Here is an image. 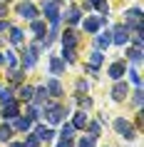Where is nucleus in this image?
I'll return each mask as SVG.
<instances>
[{"instance_id": "1", "label": "nucleus", "mask_w": 144, "mask_h": 147, "mask_svg": "<svg viewBox=\"0 0 144 147\" xmlns=\"http://www.w3.org/2000/svg\"><path fill=\"white\" fill-rule=\"evenodd\" d=\"M42 10H45V18H50L52 23L60 20V0H42Z\"/></svg>"}, {"instance_id": "2", "label": "nucleus", "mask_w": 144, "mask_h": 147, "mask_svg": "<svg viewBox=\"0 0 144 147\" xmlns=\"http://www.w3.org/2000/svg\"><path fill=\"white\" fill-rule=\"evenodd\" d=\"M114 127H117V132H119V135H122L124 140H132V137L137 135V132H134V127H132V125H129L127 120H122V117L117 120V122H114Z\"/></svg>"}, {"instance_id": "3", "label": "nucleus", "mask_w": 144, "mask_h": 147, "mask_svg": "<svg viewBox=\"0 0 144 147\" xmlns=\"http://www.w3.org/2000/svg\"><path fill=\"white\" fill-rule=\"evenodd\" d=\"M17 15L25 18V20H35L38 10H35V5H30V3H20V5H17Z\"/></svg>"}, {"instance_id": "4", "label": "nucleus", "mask_w": 144, "mask_h": 147, "mask_svg": "<svg viewBox=\"0 0 144 147\" xmlns=\"http://www.w3.org/2000/svg\"><path fill=\"white\" fill-rule=\"evenodd\" d=\"M104 23H107L104 15L92 18V20H84V30H87V32H97V28H99V25H104Z\"/></svg>"}, {"instance_id": "5", "label": "nucleus", "mask_w": 144, "mask_h": 147, "mask_svg": "<svg viewBox=\"0 0 144 147\" xmlns=\"http://www.w3.org/2000/svg\"><path fill=\"white\" fill-rule=\"evenodd\" d=\"M47 117H50V122H60L62 117H65V107L50 105V107H47Z\"/></svg>"}, {"instance_id": "6", "label": "nucleus", "mask_w": 144, "mask_h": 147, "mask_svg": "<svg viewBox=\"0 0 144 147\" xmlns=\"http://www.w3.org/2000/svg\"><path fill=\"white\" fill-rule=\"evenodd\" d=\"M127 28H124V25H119V28H114V42H117V45H124V42H127V38H129V35H127Z\"/></svg>"}, {"instance_id": "7", "label": "nucleus", "mask_w": 144, "mask_h": 147, "mask_svg": "<svg viewBox=\"0 0 144 147\" xmlns=\"http://www.w3.org/2000/svg\"><path fill=\"white\" fill-rule=\"evenodd\" d=\"M35 135H38V140H42V142H50V140L55 137L52 127H38V130H35Z\"/></svg>"}, {"instance_id": "8", "label": "nucleus", "mask_w": 144, "mask_h": 147, "mask_svg": "<svg viewBox=\"0 0 144 147\" xmlns=\"http://www.w3.org/2000/svg\"><path fill=\"white\" fill-rule=\"evenodd\" d=\"M99 65H102V53H99V50H94V53L90 55V67H87V70H90V72H97Z\"/></svg>"}, {"instance_id": "9", "label": "nucleus", "mask_w": 144, "mask_h": 147, "mask_svg": "<svg viewBox=\"0 0 144 147\" xmlns=\"http://www.w3.org/2000/svg\"><path fill=\"white\" fill-rule=\"evenodd\" d=\"M3 117H5V120H8V117H10V120H13V117H17V105H15L13 100L5 102V107H3Z\"/></svg>"}, {"instance_id": "10", "label": "nucleus", "mask_w": 144, "mask_h": 147, "mask_svg": "<svg viewBox=\"0 0 144 147\" xmlns=\"http://www.w3.org/2000/svg\"><path fill=\"white\" fill-rule=\"evenodd\" d=\"M124 70H127V67H124V62H114L112 67H109V78H114V80H119L122 75H124Z\"/></svg>"}, {"instance_id": "11", "label": "nucleus", "mask_w": 144, "mask_h": 147, "mask_svg": "<svg viewBox=\"0 0 144 147\" xmlns=\"http://www.w3.org/2000/svg\"><path fill=\"white\" fill-rule=\"evenodd\" d=\"M23 65L25 67H32V65H35V47H30V50L23 53Z\"/></svg>"}, {"instance_id": "12", "label": "nucleus", "mask_w": 144, "mask_h": 147, "mask_svg": "<svg viewBox=\"0 0 144 147\" xmlns=\"http://www.w3.org/2000/svg\"><path fill=\"white\" fill-rule=\"evenodd\" d=\"M124 95H127V85H124V82L114 85V90H112V97H114V100H124Z\"/></svg>"}, {"instance_id": "13", "label": "nucleus", "mask_w": 144, "mask_h": 147, "mask_svg": "<svg viewBox=\"0 0 144 147\" xmlns=\"http://www.w3.org/2000/svg\"><path fill=\"white\" fill-rule=\"evenodd\" d=\"M92 5H94L99 13H104V15H107V10H109V5H107L104 0H87V8H92Z\"/></svg>"}, {"instance_id": "14", "label": "nucleus", "mask_w": 144, "mask_h": 147, "mask_svg": "<svg viewBox=\"0 0 144 147\" xmlns=\"http://www.w3.org/2000/svg\"><path fill=\"white\" fill-rule=\"evenodd\" d=\"M32 95H35V90H32V87H27V85L20 87V97H23L25 102H30V100H32Z\"/></svg>"}, {"instance_id": "15", "label": "nucleus", "mask_w": 144, "mask_h": 147, "mask_svg": "<svg viewBox=\"0 0 144 147\" xmlns=\"http://www.w3.org/2000/svg\"><path fill=\"white\" fill-rule=\"evenodd\" d=\"M72 127H87V115L84 112H77L75 115V125Z\"/></svg>"}, {"instance_id": "16", "label": "nucleus", "mask_w": 144, "mask_h": 147, "mask_svg": "<svg viewBox=\"0 0 144 147\" xmlns=\"http://www.w3.org/2000/svg\"><path fill=\"white\" fill-rule=\"evenodd\" d=\"M47 90H50L52 95H62V87H60L57 80H50V82H47Z\"/></svg>"}, {"instance_id": "17", "label": "nucleus", "mask_w": 144, "mask_h": 147, "mask_svg": "<svg viewBox=\"0 0 144 147\" xmlns=\"http://www.w3.org/2000/svg\"><path fill=\"white\" fill-rule=\"evenodd\" d=\"M62 40H65V47H75V42H77V40H75V32H72V30L65 32V38H62Z\"/></svg>"}, {"instance_id": "18", "label": "nucleus", "mask_w": 144, "mask_h": 147, "mask_svg": "<svg viewBox=\"0 0 144 147\" xmlns=\"http://www.w3.org/2000/svg\"><path fill=\"white\" fill-rule=\"evenodd\" d=\"M50 67H52V75H62V62L57 60V57L50 60Z\"/></svg>"}, {"instance_id": "19", "label": "nucleus", "mask_w": 144, "mask_h": 147, "mask_svg": "<svg viewBox=\"0 0 144 147\" xmlns=\"http://www.w3.org/2000/svg\"><path fill=\"white\" fill-rule=\"evenodd\" d=\"M10 40H13L15 45H17V42H23V32L17 30V28H10Z\"/></svg>"}, {"instance_id": "20", "label": "nucleus", "mask_w": 144, "mask_h": 147, "mask_svg": "<svg viewBox=\"0 0 144 147\" xmlns=\"http://www.w3.org/2000/svg\"><path fill=\"white\" fill-rule=\"evenodd\" d=\"M70 23H80V18H82V13H80V10L77 8H70Z\"/></svg>"}, {"instance_id": "21", "label": "nucleus", "mask_w": 144, "mask_h": 147, "mask_svg": "<svg viewBox=\"0 0 144 147\" xmlns=\"http://www.w3.org/2000/svg\"><path fill=\"white\" fill-rule=\"evenodd\" d=\"M45 23H32V32H35V35H45Z\"/></svg>"}, {"instance_id": "22", "label": "nucleus", "mask_w": 144, "mask_h": 147, "mask_svg": "<svg viewBox=\"0 0 144 147\" xmlns=\"http://www.w3.org/2000/svg\"><path fill=\"white\" fill-rule=\"evenodd\" d=\"M109 42H112V38H109V32H107V35H99V38H97V45H99V47H107Z\"/></svg>"}, {"instance_id": "23", "label": "nucleus", "mask_w": 144, "mask_h": 147, "mask_svg": "<svg viewBox=\"0 0 144 147\" xmlns=\"http://www.w3.org/2000/svg\"><path fill=\"white\" fill-rule=\"evenodd\" d=\"M80 147H94V135H90V137H82V140H80Z\"/></svg>"}, {"instance_id": "24", "label": "nucleus", "mask_w": 144, "mask_h": 147, "mask_svg": "<svg viewBox=\"0 0 144 147\" xmlns=\"http://www.w3.org/2000/svg\"><path fill=\"white\" fill-rule=\"evenodd\" d=\"M62 55H65V60H67V62H75V47H65V53H62Z\"/></svg>"}, {"instance_id": "25", "label": "nucleus", "mask_w": 144, "mask_h": 147, "mask_svg": "<svg viewBox=\"0 0 144 147\" xmlns=\"http://www.w3.org/2000/svg\"><path fill=\"white\" fill-rule=\"evenodd\" d=\"M30 122H32V120L23 117V120H17V122H15V127H17V130H27V127H30Z\"/></svg>"}, {"instance_id": "26", "label": "nucleus", "mask_w": 144, "mask_h": 147, "mask_svg": "<svg viewBox=\"0 0 144 147\" xmlns=\"http://www.w3.org/2000/svg\"><path fill=\"white\" fill-rule=\"evenodd\" d=\"M45 97H47V90H45V87H40L38 92L32 95V100H38V102H42V100H45Z\"/></svg>"}, {"instance_id": "27", "label": "nucleus", "mask_w": 144, "mask_h": 147, "mask_svg": "<svg viewBox=\"0 0 144 147\" xmlns=\"http://www.w3.org/2000/svg\"><path fill=\"white\" fill-rule=\"evenodd\" d=\"M72 132H75V127H72V125H65V127H62V140L72 137Z\"/></svg>"}, {"instance_id": "28", "label": "nucleus", "mask_w": 144, "mask_h": 147, "mask_svg": "<svg viewBox=\"0 0 144 147\" xmlns=\"http://www.w3.org/2000/svg\"><path fill=\"white\" fill-rule=\"evenodd\" d=\"M129 57H132L134 62H139V60H142V50H139V47H134V50H129Z\"/></svg>"}, {"instance_id": "29", "label": "nucleus", "mask_w": 144, "mask_h": 147, "mask_svg": "<svg viewBox=\"0 0 144 147\" xmlns=\"http://www.w3.org/2000/svg\"><path fill=\"white\" fill-rule=\"evenodd\" d=\"M13 137V130L10 127H0V140H10Z\"/></svg>"}, {"instance_id": "30", "label": "nucleus", "mask_w": 144, "mask_h": 147, "mask_svg": "<svg viewBox=\"0 0 144 147\" xmlns=\"http://www.w3.org/2000/svg\"><path fill=\"white\" fill-rule=\"evenodd\" d=\"M3 62H8L10 67H15V53H8L5 57H3Z\"/></svg>"}, {"instance_id": "31", "label": "nucleus", "mask_w": 144, "mask_h": 147, "mask_svg": "<svg viewBox=\"0 0 144 147\" xmlns=\"http://www.w3.org/2000/svg\"><path fill=\"white\" fill-rule=\"evenodd\" d=\"M0 100H3V102H10V100H13V92H10V90H0Z\"/></svg>"}, {"instance_id": "32", "label": "nucleus", "mask_w": 144, "mask_h": 147, "mask_svg": "<svg viewBox=\"0 0 144 147\" xmlns=\"http://www.w3.org/2000/svg\"><path fill=\"white\" fill-rule=\"evenodd\" d=\"M129 75H132V82H134V85H142V75H139L137 70H132Z\"/></svg>"}, {"instance_id": "33", "label": "nucleus", "mask_w": 144, "mask_h": 147, "mask_svg": "<svg viewBox=\"0 0 144 147\" xmlns=\"http://www.w3.org/2000/svg\"><path fill=\"white\" fill-rule=\"evenodd\" d=\"M10 80L20 82V80H23V72H20V70H13V72H10Z\"/></svg>"}, {"instance_id": "34", "label": "nucleus", "mask_w": 144, "mask_h": 147, "mask_svg": "<svg viewBox=\"0 0 144 147\" xmlns=\"http://www.w3.org/2000/svg\"><path fill=\"white\" fill-rule=\"evenodd\" d=\"M23 147H38V137H27Z\"/></svg>"}, {"instance_id": "35", "label": "nucleus", "mask_w": 144, "mask_h": 147, "mask_svg": "<svg viewBox=\"0 0 144 147\" xmlns=\"http://www.w3.org/2000/svg\"><path fill=\"white\" fill-rule=\"evenodd\" d=\"M90 132L97 137V135H99V125H97V122H92V125H90Z\"/></svg>"}, {"instance_id": "36", "label": "nucleus", "mask_w": 144, "mask_h": 147, "mask_svg": "<svg viewBox=\"0 0 144 147\" xmlns=\"http://www.w3.org/2000/svg\"><path fill=\"white\" fill-rule=\"evenodd\" d=\"M134 105H142V90H137V92H134Z\"/></svg>"}, {"instance_id": "37", "label": "nucleus", "mask_w": 144, "mask_h": 147, "mask_svg": "<svg viewBox=\"0 0 144 147\" xmlns=\"http://www.w3.org/2000/svg\"><path fill=\"white\" fill-rule=\"evenodd\" d=\"M77 90H80V92H84V90H87V82H84V80H80V82H77Z\"/></svg>"}, {"instance_id": "38", "label": "nucleus", "mask_w": 144, "mask_h": 147, "mask_svg": "<svg viewBox=\"0 0 144 147\" xmlns=\"http://www.w3.org/2000/svg\"><path fill=\"white\" fill-rule=\"evenodd\" d=\"M60 147H72V137H67V140H62V142H60Z\"/></svg>"}, {"instance_id": "39", "label": "nucleus", "mask_w": 144, "mask_h": 147, "mask_svg": "<svg viewBox=\"0 0 144 147\" xmlns=\"http://www.w3.org/2000/svg\"><path fill=\"white\" fill-rule=\"evenodd\" d=\"M0 15H8V8H5L3 3H0Z\"/></svg>"}, {"instance_id": "40", "label": "nucleus", "mask_w": 144, "mask_h": 147, "mask_svg": "<svg viewBox=\"0 0 144 147\" xmlns=\"http://www.w3.org/2000/svg\"><path fill=\"white\" fill-rule=\"evenodd\" d=\"M0 30H8V23L5 20H0Z\"/></svg>"}, {"instance_id": "41", "label": "nucleus", "mask_w": 144, "mask_h": 147, "mask_svg": "<svg viewBox=\"0 0 144 147\" xmlns=\"http://www.w3.org/2000/svg\"><path fill=\"white\" fill-rule=\"evenodd\" d=\"M13 147H23V145H17V142H15V145H13Z\"/></svg>"}, {"instance_id": "42", "label": "nucleus", "mask_w": 144, "mask_h": 147, "mask_svg": "<svg viewBox=\"0 0 144 147\" xmlns=\"http://www.w3.org/2000/svg\"><path fill=\"white\" fill-rule=\"evenodd\" d=\"M0 62H3V53H0Z\"/></svg>"}, {"instance_id": "43", "label": "nucleus", "mask_w": 144, "mask_h": 147, "mask_svg": "<svg viewBox=\"0 0 144 147\" xmlns=\"http://www.w3.org/2000/svg\"><path fill=\"white\" fill-rule=\"evenodd\" d=\"M5 3H8V0H5Z\"/></svg>"}]
</instances>
